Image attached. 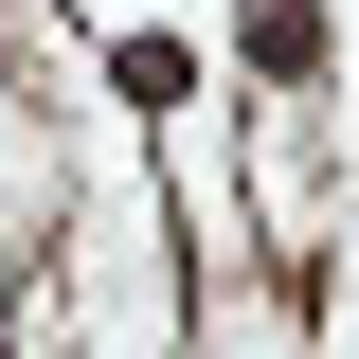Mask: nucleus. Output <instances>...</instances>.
Segmentation results:
<instances>
[{
  "label": "nucleus",
  "instance_id": "obj_2",
  "mask_svg": "<svg viewBox=\"0 0 359 359\" xmlns=\"http://www.w3.org/2000/svg\"><path fill=\"white\" fill-rule=\"evenodd\" d=\"M0 359H18V341H0Z\"/></svg>",
  "mask_w": 359,
  "mask_h": 359
},
{
  "label": "nucleus",
  "instance_id": "obj_1",
  "mask_svg": "<svg viewBox=\"0 0 359 359\" xmlns=\"http://www.w3.org/2000/svg\"><path fill=\"white\" fill-rule=\"evenodd\" d=\"M252 72H287V90L323 72V18H306V0H252Z\"/></svg>",
  "mask_w": 359,
  "mask_h": 359
}]
</instances>
